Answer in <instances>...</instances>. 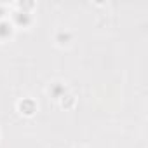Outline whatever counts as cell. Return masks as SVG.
<instances>
[{"label":"cell","mask_w":148,"mask_h":148,"mask_svg":"<svg viewBox=\"0 0 148 148\" xmlns=\"http://www.w3.org/2000/svg\"><path fill=\"white\" fill-rule=\"evenodd\" d=\"M9 33H11V26L7 23H2L0 25V37H7Z\"/></svg>","instance_id":"2"},{"label":"cell","mask_w":148,"mask_h":148,"mask_svg":"<svg viewBox=\"0 0 148 148\" xmlns=\"http://www.w3.org/2000/svg\"><path fill=\"white\" fill-rule=\"evenodd\" d=\"M33 108H35V106H33L32 101H23V103H21V110H23L25 113H32Z\"/></svg>","instance_id":"1"}]
</instances>
